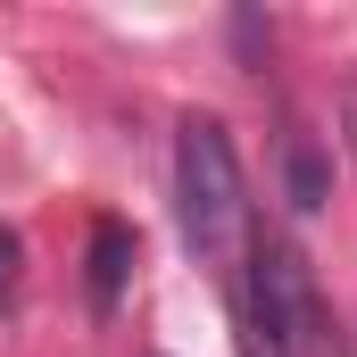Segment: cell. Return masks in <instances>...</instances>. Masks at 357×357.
I'll return each mask as SVG.
<instances>
[{"instance_id": "3", "label": "cell", "mask_w": 357, "mask_h": 357, "mask_svg": "<svg viewBox=\"0 0 357 357\" xmlns=\"http://www.w3.org/2000/svg\"><path fill=\"white\" fill-rule=\"evenodd\" d=\"M133 266H142L133 225H125V216H100V225H91V307H116V291L133 282Z\"/></svg>"}, {"instance_id": "1", "label": "cell", "mask_w": 357, "mask_h": 357, "mask_svg": "<svg viewBox=\"0 0 357 357\" xmlns=\"http://www.w3.org/2000/svg\"><path fill=\"white\" fill-rule=\"evenodd\" d=\"M175 216L191 258L241 291L250 266V175H241V150L225 133V116H183L175 125Z\"/></svg>"}, {"instance_id": "4", "label": "cell", "mask_w": 357, "mask_h": 357, "mask_svg": "<svg viewBox=\"0 0 357 357\" xmlns=\"http://www.w3.org/2000/svg\"><path fill=\"white\" fill-rule=\"evenodd\" d=\"M17 274H25V241L0 225V299H17Z\"/></svg>"}, {"instance_id": "2", "label": "cell", "mask_w": 357, "mask_h": 357, "mask_svg": "<svg viewBox=\"0 0 357 357\" xmlns=\"http://www.w3.org/2000/svg\"><path fill=\"white\" fill-rule=\"evenodd\" d=\"M250 282H241V349L250 357H341L333 316L316 299V274L291 241H250Z\"/></svg>"}, {"instance_id": "5", "label": "cell", "mask_w": 357, "mask_h": 357, "mask_svg": "<svg viewBox=\"0 0 357 357\" xmlns=\"http://www.w3.org/2000/svg\"><path fill=\"white\" fill-rule=\"evenodd\" d=\"M341 125H349V158H357V84H349V100H341Z\"/></svg>"}]
</instances>
